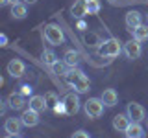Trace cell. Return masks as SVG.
I'll return each mask as SVG.
<instances>
[{
    "instance_id": "1",
    "label": "cell",
    "mask_w": 148,
    "mask_h": 138,
    "mask_svg": "<svg viewBox=\"0 0 148 138\" xmlns=\"http://www.w3.org/2000/svg\"><path fill=\"white\" fill-rule=\"evenodd\" d=\"M120 52H124V44L120 43V41L117 39V37H109V39H106L104 43H102V46L98 48V55L100 57H119Z\"/></svg>"
},
{
    "instance_id": "2",
    "label": "cell",
    "mask_w": 148,
    "mask_h": 138,
    "mask_svg": "<svg viewBox=\"0 0 148 138\" xmlns=\"http://www.w3.org/2000/svg\"><path fill=\"white\" fill-rule=\"evenodd\" d=\"M45 39H46V43L52 44V46H61L67 41V37H65L63 30L58 24H46L45 26Z\"/></svg>"
},
{
    "instance_id": "3",
    "label": "cell",
    "mask_w": 148,
    "mask_h": 138,
    "mask_svg": "<svg viewBox=\"0 0 148 138\" xmlns=\"http://www.w3.org/2000/svg\"><path fill=\"white\" fill-rule=\"evenodd\" d=\"M104 109H106V105L102 101V98H89L83 103V110H85L87 118H91V120L100 118L104 114Z\"/></svg>"
},
{
    "instance_id": "4",
    "label": "cell",
    "mask_w": 148,
    "mask_h": 138,
    "mask_svg": "<svg viewBox=\"0 0 148 138\" xmlns=\"http://www.w3.org/2000/svg\"><path fill=\"white\" fill-rule=\"evenodd\" d=\"M126 114H128V118L132 120V122H137V123H143L146 120L145 107H143L141 103H135V101H132V103L126 105Z\"/></svg>"
},
{
    "instance_id": "5",
    "label": "cell",
    "mask_w": 148,
    "mask_h": 138,
    "mask_svg": "<svg viewBox=\"0 0 148 138\" xmlns=\"http://www.w3.org/2000/svg\"><path fill=\"white\" fill-rule=\"evenodd\" d=\"M22 127H24V123H22L21 118H8L6 122H4V131H6V135H9L11 138H18L21 136V131Z\"/></svg>"
},
{
    "instance_id": "6",
    "label": "cell",
    "mask_w": 148,
    "mask_h": 138,
    "mask_svg": "<svg viewBox=\"0 0 148 138\" xmlns=\"http://www.w3.org/2000/svg\"><path fill=\"white\" fill-rule=\"evenodd\" d=\"M63 103L67 107V114L69 116H74V114L80 112V107H82V101H80V96L78 92H71L63 98Z\"/></svg>"
},
{
    "instance_id": "7",
    "label": "cell",
    "mask_w": 148,
    "mask_h": 138,
    "mask_svg": "<svg viewBox=\"0 0 148 138\" xmlns=\"http://www.w3.org/2000/svg\"><path fill=\"white\" fill-rule=\"evenodd\" d=\"M143 53V46H141V41L137 39H130L128 43H124V55L128 59H139Z\"/></svg>"
},
{
    "instance_id": "8",
    "label": "cell",
    "mask_w": 148,
    "mask_h": 138,
    "mask_svg": "<svg viewBox=\"0 0 148 138\" xmlns=\"http://www.w3.org/2000/svg\"><path fill=\"white\" fill-rule=\"evenodd\" d=\"M124 24H126L128 31L132 33L133 30H137V28L143 24V15L139 11H135V9H132V11H128L126 17H124Z\"/></svg>"
},
{
    "instance_id": "9",
    "label": "cell",
    "mask_w": 148,
    "mask_h": 138,
    "mask_svg": "<svg viewBox=\"0 0 148 138\" xmlns=\"http://www.w3.org/2000/svg\"><path fill=\"white\" fill-rule=\"evenodd\" d=\"M26 72V64L21 61V59H11V61L8 63V74L13 77V79H18V77H22Z\"/></svg>"
},
{
    "instance_id": "10",
    "label": "cell",
    "mask_w": 148,
    "mask_h": 138,
    "mask_svg": "<svg viewBox=\"0 0 148 138\" xmlns=\"http://www.w3.org/2000/svg\"><path fill=\"white\" fill-rule=\"evenodd\" d=\"M21 120H22V123H24V127H35V125H39V122H41L39 112L34 110V109H30V107L22 110Z\"/></svg>"
},
{
    "instance_id": "11",
    "label": "cell",
    "mask_w": 148,
    "mask_h": 138,
    "mask_svg": "<svg viewBox=\"0 0 148 138\" xmlns=\"http://www.w3.org/2000/svg\"><path fill=\"white\" fill-rule=\"evenodd\" d=\"M8 105H9V109L11 110H22L28 105V101L24 99V96L22 94H18V92H11V94L8 96Z\"/></svg>"
},
{
    "instance_id": "12",
    "label": "cell",
    "mask_w": 148,
    "mask_h": 138,
    "mask_svg": "<svg viewBox=\"0 0 148 138\" xmlns=\"http://www.w3.org/2000/svg\"><path fill=\"white\" fill-rule=\"evenodd\" d=\"M130 123H132V120L128 118L126 112H119V114H115V116H113V129L117 133H124L128 129Z\"/></svg>"
},
{
    "instance_id": "13",
    "label": "cell",
    "mask_w": 148,
    "mask_h": 138,
    "mask_svg": "<svg viewBox=\"0 0 148 138\" xmlns=\"http://www.w3.org/2000/svg\"><path fill=\"white\" fill-rule=\"evenodd\" d=\"M71 13L74 18H85L89 15V9H87V0H74Z\"/></svg>"
},
{
    "instance_id": "14",
    "label": "cell",
    "mask_w": 148,
    "mask_h": 138,
    "mask_svg": "<svg viewBox=\"0 0 148 138\" xmlns=\"http://www.w3.org/2000/svg\"><path fill=\"white\" fill-rule=\"evenodd\" d=\"M124 136H126V138H145L146 133H145V127H143L141 123L132 122L128 125V129L124 131Z\"/></svg>"
},
{
    "instance_id": "15",
    "label": "cell",
    "mask_w": 148,
    "mask_h": 138,
    "mask_svg": "<svg viewBox=\"0 0 148 138\" xmlns=\"http://www.w3.org/2000/svg\"><path fill=\"white\" fill-rule=\"evenodd\" d=\"M82 41H83V44L87 46V48H96L98 50L100 46H102V37L98 35V33H95V31H89V33H83V37H82Z\"/></svg>"
},
{
    "instance_id": "16",
    "label": "cell",
    "mask_w": 148,
    "mask_h": 138,
    "mask_svg": "<svg viewBox=\"0 0 148 138\" xmlns=\"http://www.w3.org/2000/svg\"><path fill=\"white\" fill-rule=\"evenodd\" d=\"M102 101H104V105L108 109H111V107H115V105L119 103V92L115 90V89H106L104 92H102Z\"/></svg>"
},
{
    "instance_id": "17",
    "label": "cell",
    "mask_w": 148,
    "mask_h": 138,
    "mask_svg": "<svg viewBox=\"0 0 148 138\" xmlns=\"http://www.w3.org/2000/svg\"><path fill=\"white\" fill-rule=\"evenodd\" d=\"M28 107L37 110V112H43V110H46L48 107H46V99L45 96H39V94H34L30 96V99H28Z\"/></svg>"
},
{
    "instance_id": "18",
    "label": "cell",
    "mask_w": 148,
    "mask_h": 138,
    "mask_svg": "<svg viewBox=\"0 0 148 138\" xmlns=\"http://www.w3.org/2000/svg\"><path fill=\"white\" fill-rule=\"evenodd\" d=\"M11 17L17 18V20L26 18V17H28V4H24V2L13 4V6H11Z\"/></svg>"
},
{
    "instance_id": "19",
    "label": "cell",
    "mask_w": 148,
    "mask_h": 138,
    "mask_svg": "<svg viewBox=\"0 0 148 138\" xmlns=\"http://www.w3.org/2000/svg\"><path fill=\"white\" fill-rule=\"evenodd\" d=\"M63 61L67 63L69 68H74V66L80 64V53H78L76 50H67L65 55H63Z\"/></svg>"
},
{
    "instance_id": "20",
    "label": "cell",
    "mask_w": 148,
    "mask_h": 138,
    "mask_svg": "<svg viewBox=\"0 0 148 138\" xmlns=\"http://www.w3.org/2000/svg\"><path fill=\"white\" fill-rule=\"evenodd\" d=\"M72 89H74V92H78V94H85V92H89V90H91V81H89V77H87V76H82L80 79L74 83Z\"/></svg>"
},
{
    "instance_id": "21",
    "label": "cell",
    "mask_w": 148,
    "mask_h": 138,
    "mask_svg": "<svg viewBox=\"0 0 148 138\" xmlns=\"http://www.w3.org/2000/svg\"><path fill=\"white\" fill-rule=\"evenodd\" d=\"M82 76H85L82 68H78V66H74V68H69V72L65 74V81H67L71 87H74V83H76L78 79H80Z\"/></svg>"
},
{
    "instance_id": "22",
    "label": "cell",
    "mask_w": 148,
    "mask_h": 138,
    "mask_svg": "<svg viewBox=\"0 0 148 138\" xmlns=\"http://www.w3.org/2000/svg\"><path fill=\"white\" fill-rule=\"evenodd\" d=\"M41 59H43V61H45V64H46V66H50V68H52L54 64L59 61L54 50H43V53H41Z\"/></svg>"
},
{
    "instance_id": "23",
    "label": "cell",
    "mask_w": 148,
    "mask_h": 138,
    "mask_svg": "<svg viewBox=\"0 0 148 138\" xmlns=\"http://www.w3.org/2000/svg\"><path fill=\"white\" fill-rule=\"evenodd\" d=\"M132 35H133V39H137V41H146L148 39V24H141L137 28V30H133L132 31Z\"/></svg>"
},
{
    "instance_id": "24",
    "label": "cell",
    "mask_w": 148,
    "mask_h": 138,
    "mask_svg": "<svg viewBox=\"0 0 148 138\" xmlns=\"http://www.w3.org/2000/svg\"><path fill=\"white\" fill-rule=\"evenodd\" d=\"M45 99H46V107H48V109H54L56 105L59 103V98H58V94H56V92H52V90H50V92H46V94H45Z\"/></svg>"
},
{
    "instance_id": "25",
    "label": "cell",
    "mask_w": 148,
    "mask_h": 138,
    "mask_svg": "<svg viewBox=\"0 0 148 138\" xmlns=\"http://www.w3.org/2000/svg\"><path fill=\"white\" fill-rule=\"evenodd\" d=\"M52 72H54V74H58V76H63V77H65V74L69 72L67 63H65V61H58V63H56L54 66H52Z\"/></svg>"
},
{
    "instance_id": "26",
    "label": "cell",
    "mask_w": 148,
    "mask_h": 138,
    "mask_svg": "<svg viewBox=\"0 0 148 138\" xmlns=\"http://www.w3.org/2000/svg\"><path fill=\"white\" fill-rule=\"evenodd\" d=\"M87 9H89V15H96V13H100V9H102L100 0H87Z\"/></svg>"
},
{
    "instance_id": "27",
    "label": "cell",
    "mask_w": 148,
    "mask_h": 138,
    "mask_svg": "<svg viewBox=\"0 0 148 138\" xmlns=\"http://www.w3.org/2000/svg\"><path fill=\"white\" fill-rule=\"evenodd\" d=\"M32 92H34V89H32V85H30V83H24V85H21V87H18V94H22L24 98H28V96H34Z\"/></svg>"
},
{
    "instance_id": "28",
    "label": "cell",
    "mask_w": 148,
    "mask_h": 138,
    "mask_svg": "<svg viewBox=\"0 0 148 138\" xmlns=\"http://www.w3.org/2000/svg\"><path fill=\"white\" fill-rule=\"evenodd\" d=\"M52 110H54V112H56V114H67V107H65V103H63V99H61V101H59V103H58V105H56V107H54Z\"/></svg>"
},
{
    "instance_id": "29",
    "label": "cell",
    "mask_w": 148,
    "mask_h": 138,
    "mask_svg": "<svg viewBox=\"0 0 148 138\" xmlns=\"http://www.w3.org/2000/svg\"><path fill=\"white\" fill-rule=\"evenodd\" d=\"M71 138H91V136H89L87 131H76V133H72Z\"/></svg>"
},
{
    "instance_id": "30",
    "label": "cell",
    "mask_w": 148,
    "mask_h": 138,
    "mask_svg": "<svg viewBox=\"0 0 148 138\" xmlns=\"http://www.w3.org/2000/svg\"><path fill=\"white\" fill-rule=\"evenodd\" d=\"M76 28L80 31H85L87 30V24H85V20H83V18H78V22H76Z\"/></svg>"
},
{
    "instance_id": "31",
    "label": "cell",
    "mask_w": 148,
    "mask_h": 138,
    "mask_svg": "<svg viewBox=\"0 0 148 138\" xmlns=\"http://www.w3.org/2000/svg\"><path fill=\"white\" fill-rule=\"evenodd\" d=\"M21 0H0V6H13V4H18Z\"/></svg>"
},
{
    "instance_id": "32",
    "label": "cell",
    "mask_w": 148,
    "mask_h": 138,
    "mask_svg": "<svg viewBox=\"0 0 148 138\" xmlns=\"http://www.w3.org/2000/svg\"><path fill=\"white\" fill-rule=\"evenodd\" d=\"M0 103H2V105H0V110H2V114H6V110H8V107H9L8 101H0Z\"/></svg>"
},
{
    "instance_id": "33",
    "label": "cell",
    "mask_w": 148,
    "mask_h": 138,
    "mask_svg": "<svg viewBox=\"0 0 148 138\" xmlns=\"http://www.w3.org/2000/svg\"><path fill=\"white\" fill-rule=\"evenodd\" d=\"M0 43H2V46H6V43H8V37L4 35V33L0 35Z\"/></svg>"
},
{
    "instance_id": "34",
    "label": "cell",
    "mask_w": 148,
    "mask_h": 138,
    "mask_svg": "<svg viewBox=\"0 0 148 138\" xmlns=\"http://www.w3.org/2000/svg\"><path fill=\"white\" fill-rule=\"evenodd\" d=\"M22 2H24V4H30V6H32V4H35L37 0H22Z\"/></svg>"
},
{
    "instance_id": "35",
    "label": "cell",
    "mask_w": 148,
    "mask_h": 138,
    "mask_svg": "<svg viewBox=\"0 0 148 138\" xmlns=\"http://www.w3.org/2000/svg\"><path fill=\"white\" fill-rule=\"evenodd\" d=\"M146 127H148V118H146Z\"/></svg>"
},
{
    "instance_id": "36",
    "label": "cell",
    "mask_w": 148,
    "mask_h": 138,
    "mask_svg": "<svg viewBox=\"0 0 148 138\" xmlns=\"http://www.w3.org/2000/svg\"><path fill=\"white\" fill-rule=\"evenodd\" d=\"M109 2H115V0H109Z\"/></svg>"
},
{
    "instance_id": "37",
    "label": "cell",
    "mask_w": 148,
    "mask_h": 138,
    "mask_svg": "<svg viewBox=\"0 0 148 138\" xmlns=\"http://www.w3.org/2000/svg\"><path fill=\"white\" fill-rule=\"evenodd\" d=\"M146 18H148V13H146Z\"/></svg>"
},
{
    "instance_id": "38",
    "label": "cell",
    "mask_w": 148,
    "mask_h": 138,
    "mask_svg": "<svg viewBox=\"0 0 148 138\" xmlns=\"http://www.w3.org/2000/svg\"><path fill=\"white\" fill-rule=\"evenodd\" d=\"M18 138H22V136H18Z\"/></svg>"
}]
</instances>
